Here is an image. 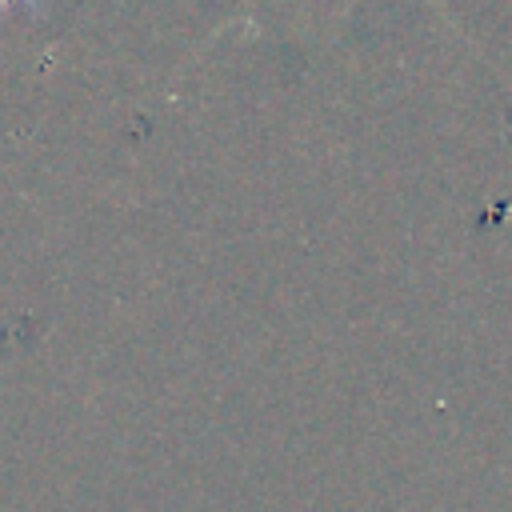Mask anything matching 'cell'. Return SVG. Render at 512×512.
I'll return each mask as SVG.
<instances>
[{
  "instance_id": "cell-1",
  "label": "cell",
  "mask_w": 512,
  "mask_h": 512,
  "mask_svg": "<svg viewBox=\"0 0 512 512\" xmlns=\"http://www.w3.org/2000/svg\"><path fill=\"white\" fill-rule=\"evenodd\" d=\"M0 12H28V16H44V0H0Z\"/></svg>"
}]
</instances>
